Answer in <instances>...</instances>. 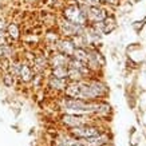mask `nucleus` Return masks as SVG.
<instances>
[{"label": "nucleus", "mask_w": 146, "mask_h": 146, "mask_svg": "<svg viewBox=\"0 0 146 146\" xmlns=\"http://www.w3.org/2000/svg\"><path fill=\"white\" fill-rule=\"evenodd\" d=\"M70 134L74 135L75 138H78V139H87V138H91V137H97V135L102 134V131L98 126L87 123V125H83V126L72 127L70 130Z\"/></svg>", "instance_id": "nucleus-1"}, {"label": "nucleus", "mask_w": 146, "mask_h": 146, "mask_svg": "<svg viewBox=\"0 0 146 146\" xmlns=\"http://www.w3.org/2000/svg\"><path fill=\"white\" fill-rule=\"evenodd\" d=\"M64 19L70 20V22L75 23V24H84L87 23V18L83 13L82 8L78 5H68L64 9Z\"/></svg>", "instance_id": "nucleus-2"}, {"label": "nucleus", "mask_w": 146, "mask_h": 146, "mask_svg": "<svg viewBox=\"0 0 146 146\" xmlns=\"http://www.w3.org/2000/svg\"><path fill=\"white\" fill-rule=\"evenodd\" d=\"M62 122L70 129H72L90 123V119L89 114H64L62 118Z\"/></svg>", "instance_id": "nucleus-3"}, {"label": "nucleus", "mask_w": 146, "mask_h": 146, "mask_svg": "<svg viewBox=\"0 0 146 146\" xmlns=\"http://www.w3.org/2000/svg\"><path fill=\"white\" fill-rule=\"evenodd\" d=\"M107 18V13L103 8H101L99 5L97 7H89V12H87V20H91L94 23L103 22Z\"/></svg>", "instance_id": "nucleus-4"}, {"label": "nucleus", "mask_w": 146, "mask_h": 146, "mask_svg": "<svg viewBox=\"0 0 146 146\" xmlns=\"http://www.w3.org/2000/svg\"><path fill=\"white\" fill-rule=\"evenodd\" d=\"M83 146H106L109 143V135L105 133L99 134L97 137H91L87 139H80Z\"/></svg>", "instance_id": "nucleus-5"}, {"label": "nucleus", "mask_w": 146, "mask_h": 146, "mask_svg": "<svg viewBox=\"0 0 146 146\" xmlns=\"http://www.w3.org/2000/svg\"><path fill=\"white\" fill-rule=\"evenodd\" d=\"M56 146H83L82 141L71 135L70 133L67 135H60L56 139Z\"/></svg>", "instance_id": "nucleus-6"}, {"label": "nucleus", "mask_w": 146, "mask_h": 146, "mask_svg": "<svg viewBox=\"0 0 146 146\" xmlns=\"http://www.w3.org/2000/svg\"><path fill=\"white\" fill-rule=\"evenodd\" d=\"M56 47H58V50H59L60 52L64 54V55H67V56H72L74 50H75V46L72 44V42H71L70 39L58 40Z\"/></svg>", "instance_id": "nucleus-7"}, {"label": "nucleus", "mask_w": 146, "mask_h": 146, "mask_svg": "<svg viewBox=\"0 0 146 146\" xmlns=\"http://www.w3.org/2000/svg\"><path fill=\"white\" fill-rule=\"evenodd\" d=\"M68 62H70V56H67L62 52L55 54L50 59V63L52 67H68Z\"/></svg>", "instance_id": "nucleus-8"}, {"label": "nucleus", "mask_w": 146, "mask_h": 146, "mask_svg": "<svg viewBox=\"0 0 146 146\" xmlns=\"http://www.w3.org/2000/svg\"><path fill=\"white\" fill-rule=\"evenodd\" d=\"M50 87H52L55 90H64L67 86L66 79H62V78H56V76H51L48 80Z\"/></svg>", "instance_id": "nucleus-9"}, {"label": "nucleus", "mask_w": 146, "mask_h": 146, "mask_svg": "<svg viewBox=\"0 0 146 146\" xmlns=\"http://www.w3.org/2000/svg\"><path fill=\"white\" fill-rule=\"evenodd\" d=\"M19 76L20 79L24 80V82H28V80L32 79V71L30 68L28 64H20V70H19Z\"/></svg>", "instance_id": "nucleus-10"}, {"label": "nucleus", "mask_w": 146, "mask_h": 146, "mask_svg": "<svg viewBox=\"0 0 146 146\" xmlns=\"http://www.w3.org/2000/svg\"><path fill=\"white\" fill-rule=\"evenodd\" d=\"M72 58L87 63V60H89V48H76L75 47L74 54H72Z\"/></svg>", "instance_id": "nucleus-11"}, {"label": "nucleus", "mask_w": 146, "mask_h": 146, "mask_svg": "<svg viewBox=\"0 0 146 146\" xmlns=\"http://www.w3.org/2000/svg\"><path fill=\"white\" fill-rule=\"evenodd\" d=\"M68 79H71L72 82H80V80H83L84 78V74L82 71L76 70V68H71L68 67V75H67Z\"/></svg>", "instance_id": "nucleus-12"}, {"label": "nucleus", "mask_w": 146, "mask_h": 146, "mask_svg": "<svg viewBox=\"0 0 146 146\" xmlns=\"http://www.w3.org/2000/svg\"><path fill=\"white\" fill-rule=\"evenodd\" d=\"M67 75H68V67H54L52 68V76L67 79Z\"/></svg>", "instance_id": "nucleus-13"}, {"label": "nucleus", "mask_w": 146, "mask_h": 146, "mask_svg": "<svg viewBox=\"0 0 146 146\" xmlns=\"http://www.w3.org/2000/svg\"><path fill=\"white\" fill-rule=\"evenodd\" d=\"M7 32H8V35L13 39H18L19 38V28L16 24H9L7 26Z\"/></svg>", "instance_id": "nucleus-14"}, {"label": "nucleus", "mask_w": 146, "mask_h": 146, "mask_svg": "<svg viewBox=\"0 0 146 146\" xmlns=\"http://www.w3.org/2000/svg\"><path fill=\"white\" fill-rule=\"evenodd\" d=\"M34 64H35V67L38 70H43V68H46V66H47V60L44 59V56H38V58H35Z\"/></svg>", "instance_id": "nucleus-15"}, {"label": "nucleus", "mask_w": 146, "mask_h": 146, "mask_svg": "<svg viewBox=\"0 0 146 146\" xmlns=\"http://www.w3.org/2000/svg\"><path fill=\"white\" fill-rule=\"evenodd\" d=\"M3 83L5 87H12L13 86V75L12 74H7L3 76Z\"/></svg>", "instance_id": "nucleus-16"}, {"label": "nucleus", "mask_w": 146, "mask_h": 146, "mask_svg": "<svg viewBox=\"0 0 146 146\" xmlns=\"http://www.w3.org/2000/svg\"><path fill=\"white\" fill-rule=\"evenodd\" d=\"M102 0H83V3L87 7H97V5H99V3H101Z\"/></svg>", "instance_id": "nucleus-17"}, {"label": "nucleus", "mask_w": 146, "mask_h": 146, "mask_svg": "<svg viewBox=\"0 0 146 146\" xmlns=\"http://www.w3.org/2000/svg\"><path fill=\"white\" fill-rule=\"evenodd\" d=\"M106 3H117V0H105Z\"/></svg>", "instance_id": "nucleus-18"}, {"label": "nucleus", "mask_w": 146, "mask_h": 146, "mask_svg": "<svg viewBox=\"0 0 146 146\" xmlns=\"http://www.w3.org/2000/svg\"><path fill=\"white\" fill-rule=\"evenodd\" d=\"M0 56H3V52H1V44H0Z\"/></svg>", "instance_id": "nucleus-19"}]
</instances>
